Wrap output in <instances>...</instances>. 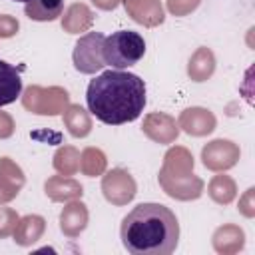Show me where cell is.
Segmentation results:
<instances>
[{
    "label": "cell",
    "mask_w": 255,
    "mask_h": 255,
    "mask_svg": "<svg viewBox=\"0 0 255 255\" xmlns=\"http://www.w3.org/2000/svg\"><path fill=\"white\" fill-rule=\"evenodd\" d=\"M120 237L131 255H169L179 241V223L169 207L139 203L122 219Z\"/></svg>",
    "instance_id": "2"
},
{
    "label": "cell",
    "mask_w": 255,
    "mask_h": 255,
    "mask_svg": "<svg viewBox=\"0 0 255 255\" xmlns=\"http://www.w3.org/2000/svg\"><path fill=\"white\" fill-rule=\"evenodd\" d=\"M86 104L90 114L106 126L137 120L145 108V84L126 70H106L88 84Z\"/></svg>",
    "instance_id": "1"
},
{
    "label": "cell",
    "mask_w": 255,
    "mask_h": 255,
    "mask_svg": "<svg viewBox=\"0 0 255 255\" xmlns=\"http://www.w3.org/2000/svg\"><path fill=\"white\" fill-rule=\"evenodd\" d=\"M14 2H24V4H26V2H28V0H14Z\"/></svg>",
    "instance_id": "7"
},
{
    "label": "cell",
    "mask_w": 255,
    "mask_h": 255,
    "mask_svg": "<svg viewBox=\"0 0 255 255\" xmlns=\"http://www.w3.org/2000/svg\"><path fill=\"white\" fill-rule=\"evenodd\" d=\"M22 94V78H20V72L0 60V108L8 106V104H14Z\"/></svg>",
    "instance_id": "5"
},
{
    "label": "cell",
    "mask_w": 255,
    "mask_h": 255,
    "mask_svg": "<svg viewBox=\"0 0 255 255\" xmlns=\"http://www.w3.org/2000/svg\"><path fill=\"white\" fill-rule=\"evenodd\" d=\"M24 12L30 20L52 22L64 12V0H28L24 4Z\"/></svg>",
    "instance_id": "6"
},
{
    "label": "cell",
    "mask_w": 255,
    "mask_h": 255,
    "mask_svg": "<svg viewBox=\"0 0 255 255\" xmlns=\"http://www.w3.org/2000/svg\"><path fill=\"white\" fill-rule=\"evenodd\" d=\"M106 36L100 32H88L86 36H82L76 42L74 48V66L78 72L82 74H96L98 70H102L106 66L104 62V54H102V46H104Z\"/></svg>",
    "instance_id": "4"
},
{
    "label": "cell",
    "mask_w": 255,
    "mask_h": 255,
    "mask_svg": "<svg viewBox=\"0 0 255 255\" xmlns=\"http://www.w3.org/2000/svg\"><path fill=\"white\" fill-rule=\"evenodd\" d=\"M102 54L106 66H110L112 70H126L143 58L145 42L133 30H118L106 36Z\"/></svg>",
    "instance_id": "3"
}]
</instances>
